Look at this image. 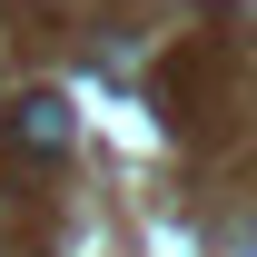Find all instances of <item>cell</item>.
I'll use <instances>...</instances> for the list:
<instances>
[{
  "label": "cell",
  "instance_id": "obj_1",
  "mask_svg": "<svg viewBox=\"0 0 257 257\" xmlns=\"http://www.w3.org/2000/svg\"><path fill=\"white\" fill-rule=\"evenodd\" d=\"M10 149L60 159V149H69V99H20V109H10Z\"/></svg>",
  "mask_w": 257,
  "mask_h": 257
}]
</instances>
